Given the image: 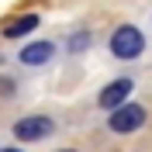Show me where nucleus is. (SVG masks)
Segmentation results:
<instances>
[{
  "label": "nucleus",
  "instance_id": "6",
  "mask_svg": "<svg viewBox=\"0 0 152 152\" xmlns=\"http://www.w3.org/2000/svg\"><path fill=\"white\" fill-rule=\"evenodd\" d=\"M35 28H38V18H35V14H24V18L7 21L0 35H4V38H21V35H28V31H35Z\"/></svg>",
  "mask_w": 152,
  "mask_h": 152
},
{
  "label": "nucleus",
  "instance_id": "7",
  "mask_svg": "<svg viewBox=\"0 0 152 152\" xmlns=\"http://www.w3.org/2000/svg\"><path fill=\"white\" fill-rule=\"evenodd\" d=\"M7 152H21V149H7Z\"/></svg>",
  "mask_w": 152,
  "mask_h": 152
},
{
  "label": "nucleus",
  "instance_id": "4",
  "mask_svg": "<svg viewBox=\"0 0 152 152\" xmlns=\"http://www.w3.org/2000/svg\"><path fill=\"white\" fill-rule=\"evenodd\" d=\"M132 90H135L132 80H124V76H121V80H114L111 86H104V90H100V107H111V111H114V107H121L124 100L132 97Z\"/></svg>",
  "mask_w": 152,
  "mask_h": 152
},
{
  "label": "nucleus",
  "instance_id": "2",
  "mask_svg": "<svg viewBox=\"0 0 152 152\" xmlns=\"http://www.w3.org/2000/svg\"><path fill=\"white\" fill-rule=\"evenodd\" d=\"M107 124H111V132H118V135H132V132H138L145 124V107L124 100L121 107H114V114L107 118Z\"/></svg>",
  "mask_w": 152,
  "mask_h": 152
},
{
  "label": "nucleus",
  "instance_id": "1",
  "mask_svg": "<svg viewBox=\"0 0 152 152\" xmlns=\"http://www.w3.org/2000/svg\"><path fill=\"white\" fill-rule=\"evenodd\" d=\"M142 48H145V38H142V31L135 28V24H121V28L111 35V52L118 59H138L142 56Z\"/></svg>",
  "mask_w": 152,
  "mask_h": 152
},
{
  "label": "nucleus",
  "instance_id": "3",
  "mask_svg": "<svg viewBox=\"0 0 152 152\" xmlns=\"http://www.w3.org/2000/svg\"><path fill=\"white\" fill-rule=\"evenodd\" d=\"M52 118H45V114H28V118H21L18 124H14V138L18 142H38V138H45V135H52Z\"/></svg>",
  "mask_w": 152,
  "mask_h": 152
},
{
  "label": "nucleus",
  "instance_id": "8",
  "mask_svg": "<svg viewBox=\"0 0 152 152\" xmlns=\"http://www.w3.org/2000/svg\"><path fill=\"white\" fill-rule=\"evenodd\" d=\"M62 152H76V149H62Z\"/></svg>",
  "mask_w": 152,
  "mask_h": 152
},
{
  "label": "nucleus",
  "instance_id": "5",
  "mask_svg": "<svg viewBox=\"0 0 152 152\" xmlns=\"http://www.w3.org/2000/svg\"><path fill=\"white\" fill-rule=\"evenodd\" d=\"M56 56V45H52V42H31L28 48H21V62H24V66H45L48 59Z\"/></svg>",
  "mask_w": 152,
  "mask_h": 152
}]
</instances>
